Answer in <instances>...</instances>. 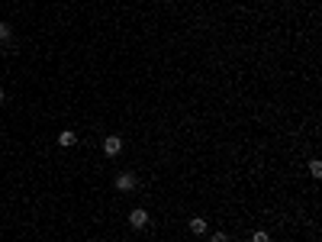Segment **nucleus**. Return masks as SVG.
<instances>
[{"label":"nucleus","instance_id":"9","mask_svg":"<svg viewBox=\"0 0 322 242\" xmlns=\"http://www.w3.org/2000/svg\"><path fill=\"white\" fill-rule=\"evenodd\" d=\"M252 242H271V233H264V229H254V233H252Z\"/></svg>","mask_w":322,"mask_h":242},{"label":"nucleus","instance_id":"3","mask_svg":"<svg viewBox=\"0 0 322 242\" xmlns=\"http://www.w3.org/2000/svg\"><path fill=\"white\" fill-rule=\"evenodd\" d=\"M119 152H123V139H119V136H107V139H103V155L116 158Z\"/></svg>","mask_w":322,"mask_h":242},{"label":"nucleus","instance_id":"10","mask_svg":"<svg viewBox=\"0 0 322 242\" xmlns=\"http://www.w3.org/2000/svg\"><path fill=\"white\" fill-rule=\"evenodd\" d=\"M3 100H7V94H3V87H0V103H3Z\"/></svg>","mask_w":322,"mask_h":242},{"label":"nucleus","instance_id":"8","mask_svg":"<svg viewBox=\"0 0 322 242\" xmlns=\"http://www.w3.org/2000/svg\"><path fill=\"white\" fill-rule=\"evenodd\" d=\"M209 242H229V233L226 229H216V233H209Z\"/></svg>","mask_w":322,"mask_h":242},{"label":"nucleus","instance_id":"7","mask_svg":"<svg viewBox=\"0 0 322 242\" xmlns=\"http://www.w3.org/2000/svg\"><path fill=\"white\" fill-rule=\"evenodd\" d=\"M309 178H322V162H319V158L309 162Z\"/></svg>","mask_w":322,"mask_h":242},{"label":"nucleus","instance_id":"5","mask_svg":"<svg viewBox=\"0 0 322 242\" xmlns=\"http://www.w3.org/2000/svg\"><path fill=\"white\" fill-rule=\"evenodd\" d=\"M74 142H77V136L71 133V129H65V133L58 136V145H62V148H71V145H74Z\"/></svg>","mask_w":322,"mask_h":242},{"label":"nucleus","instance_id":"1","mask_svg":"<svg viewBox=\"0 0 322 242\" xmlns=\"http://www.w3.org/2000/svg\"><path fill=\"white\" fill-rule=\"evenodd\" d=\"M113 188L119 191V194H132V191L138 188V178L132 171H119V174H116V181H113Z\"/></svg>","mask_w":322,"mask_h":242},{"label":"nucleus","instance_id":"6","mask_svg":"<svg viewBox=\"0 0 322 242\" xmlns=\"http://www.w3.org/2000/svg\"><path fill=\"white\" fill-rule=\"evenodd\" d=\"M13 39V26L10 23H0V42H10Z\"/></svg>","mask_w":322,"mask_h":242},{"label":"nucleus","instance_id":"4","mask_svg":"<svg viewBox=\"0 0 322 242\" xmlns=\"http://www.w3.org/2000/svg\"><path fill=\"white\" fill-rule=\"evenodd\" d=\"M187 229H190L193 236H207V229H209V223L203 217H190V223H187Z\"/></svg>","mask_w":322,"mask_h":242},{"label":"nucleus","instance_id":"2","mask_svg":"<svg viewBox=\"0 0 322 242\" xmlns=\"http://www.w3.org/2000/svg\"><path fill=\"white\" fill-rule=\"evenodd\" d=\"M148 223H152V217H148L145 207H136V210L129 213V226H132V229H145Z\"/></svg>","mask_w":322,"mask_h":242}]
</instances>
